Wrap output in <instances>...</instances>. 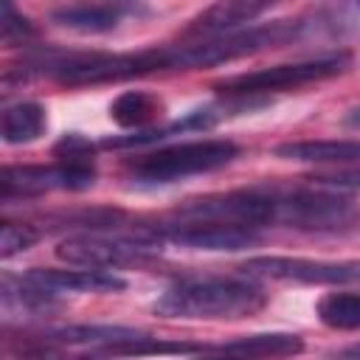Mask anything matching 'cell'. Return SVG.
Returning <instances> with one entry per match:
<instances>
[{
  "mask_svg": "<svg viewBox=\"0 0 360 360\" xmlns=\"http://www.w3.org/2000/svg\"><path fill=\"white\" fill-rule=\"evenodd\" d=\"M264 304L267 292L250 278L205 276L177 281L152 304V309L163 318L183 321H239L256 315Z\"/></svg>",
  "mask_w": 360,
  "mask_h": 360,
  "instance_id": "1",
  "label": "cell"
},
{
  "mask_svg": "<svg viewBox=\"0 0 360 360\" xmlns=\"http://www.w3.org/2000/svg\"><path fill=\"white\" fill-rule=\"evenodd\" d=\"M59 84H104L146 76L155 70H180L177 45L146 48L135 53H70L42 62Z\"/></svg>",
  "mask_w": 360,
  "mask_h": 360,
  "instance_id": "2",
  "label": "cell"
},
{
  "mask_svg": "<svg viewBox=\"0 0 360 360\" xmlns=\"http://www.w3.org/2000/svg\"><path fill=\"white\" fill-rule=\"evenodd\" d=\"M239 158V146L233 141H188L166 149H155L129 163V174L135 183H172L191 174H205L228 166Z\"/></svg>",
  "mask_w": 360,
  "mask_h": 360,
  "instance_id": "3",
  "label": "cell"
},
{
  "mask_svg": "<svg viewBox=\"0 0 360 360\" xmlns=\"http://www.w3.org/2000/svg\"><path fill=\"white\" fill-rule=\"evenodd\" d=\"M349 62H352V56L346 51H338V53H323V56L304 59V62H287V65H273V68H262V70H250V73H236V76L217 82L214 87L233 98H253V96L295 90V87H304L312 82L332 79V76L343 73L349 68Z\"/></svg>",
  "mask_w": 360,
  "mask_h": 360,
  "instance_id": "4",
  "label": "cell"
},
{
  "mask_svg": "<svg viewBox=\"0 0 360 360\" xmlns=\"http://www.w3.org/2000/svg\"><path fill=\"white\" fill-rule=\"evenodd\" d=\"M276 222L298 231H343L360 219L357 205L349 197L318 191V188H292L273 191Z\"/></svg>",
  "mask_w": 360,
  "mask_h": 360,
  "instance_id": "5",
  "label": "cell"
},
{
  "mask_svg": "<svg viewBox=\"0 0 360 360\" xmlns=\"http://www.w3.org/2000/svg\"><path fill=\"white\" fill-rule=\"evenodd\" d=\"M96 183L93 155L87 158H56L53 166H6L0 174L3 202L14 197H34L42 191H84Z\"/></svg>",
  "mask_w": 360,
  "mask_h": 360,
  "instance_id": "6",
  "label": "cell"
},
{
  "mask_svg": "<svg viewBox=\"0 0 360 360\" xmlns=\"http://www.w3.org/2000/svg\"><path fill=\"white\" fill-rule=\"evenodd\" d=\"M138 236L149 242H172L177 248L208 250V253H222V250L233 253L259 242L256 228L233 225V222H208V219H180L174 225L141 228Z\"/></svg>",
  "mask_w": 360,
  "mask_h": 360,
  "instance_id": "7",
  "label": "cell"
},
{
  "mask_svg": "<svg viewBox=\"0 0 360 360\" xmlns=\"http://www.w3.org/2000/svg\"><path fill=\"white\" fill-rule=\"evenodd\" d=\"M158 242L149 239H110V236H68L56 245V259L84 270H115L143 264L152 259Z\"/></svg>",
  "mask_w": 360,
  "mask_h": 360,
  "instance_id": "8",
  "label": "cell"
},
{
  "mask_svg": "<svg viewBox=\"0 0 360 360\" xmlns=\"http://www.w3.org/2000/svg\"><path fill=\"white\" fill-rule=\"evenodd\" d=\"M245 276L298 281V284H352L360 281V262H323L301 256H256L242 264Z\"/></svg>",
  "mask_w": 360,
  "mask_h": 360,
  "instance_id": "9",
  "label": "cell"
},
{
  "mask_svg": "<svg viewBox=\"0 0 360 360\" xmlns=\"http://www.w3.org/2000/svg\"><path fill=\"white\" fill-rule=\"evenodd\" d=\"M270 6L267 3H250V0H225V3H214L205 11H200L183 31V37H191L194 42L202 39H217V37H228L236 34L245 22H253L259 14H264Z\"/></svg>",
  "mask_w": 360,
  "mask_h": 360,
  "instance_id": "10",
  "label": "cell"
},
{
  "mask_svg": "<svg viewBox=\"0 0 360 360\" xmlns=\"http://www.w3.org/2000/svg\"><path fill=\"white\" fill-rule=\"evenodd\" d=\"M22 278L51 295L59 292H121L127 281L110 270H42L34 267L22 273Z\"/></svg>",
  "mask_w": 360,
  "mask_h": 360,
  "instance_id": "11",
  "label": "cell"
},
{
  "mask_svg": "<svg viewBox=\"0 0 360 360\" xmlns=\"http://www.w3.org/2000/svg\"><path fill=\"white\" fill-rule=\"evenodd\" d=\"M141 6L132 3H70L56 8L51 17L56 25L82 31V34H104L124 22V17L138 14Z\"/></svg>",
  "mask_w": 360,
  "mask_h": 360,
  "instance_id": "12",
  "label": "cell"
},
{
  "mask_svg": "<svg viewBox=\"0 0 360 360\" xmlns=\"http://www.w3.org/2000/svg\"><path fill=\"white\" fill-rule=\"evenodd\" d=\"M276 158L295 163H360V141H349V138L290 141L276 146Z\"/></svg>",
  "mask_w": 360,
  "mask_h": 360,
  "instance_id": "13",
  "label": "cell"
},
{
  "mask_svg": "<svg viewBox=\"0 0 360 360\" xmlns=\"http://www.w3.org/2000/svg\"><path fill=\"white\" fill-rule=\"evenodd\" d=\"M304 349V340L290 332H262V335H245L228 343H217L211 352L233 354L245 360H262V357H290Z\"/></svg>",
  "mask_w": 360,
  "mask_h": 360,
  "instance_id": "14",
  "label": "cell"
},
{
  "mask_svg": "<svg viewBox=\"0 0 360 360\" xmlns=\"http://www.w3.org/2000/svg\"><path fill=\"white\" fill-rule=\"evenodd\" d=\"M141 329H132V326H110V323H76V326H62V329H53L48 332L45 340L51 343H65V346H84L90 349V354L112 346V343H121L127 338H135Z\"/></svg>",
  "mask_w": 360,
  "mask_h": 360,
  "instance_id": "15",
  "label": "cell"
},
{
  "mask_svg": "<svg viewBox=\"0 0 360 360\" xmlns=\"http://www.w3.org/2000/svg\"><path fill=\"white\" fill-rule=\"evenodd\" d=\"M45 127H48V115L45 107L37 101H17L6 107L0 115V135L11 146L37 141L45 132Z\"/></svg>",
  "mask_w": 360,
  "mask_h": 360,
  "instance_id": "16",
  "label": "cell"
},
{
  "mask_svg": "<svg viewBox=\"0 0 360 360\" xmlns=\"http://www.w3.org/2000/svg\"><path fill=\"white\" fill-rule=\"evenodd\" d=\"M163 112V101L146 90H127L121 96H115V101L110 104V118L118 127L127 129H152V124L160 118Z\"/></svg>",
  "mask_w": 360,
  "mask_h": 360,
  "instance_id": "17",
  "label": "cell"
},
{
  "mask_svg": "<svg viewBox=\"0 0 360 360\" xmlns=\"http://www.w3.org/2000/svg\"><path fill=\"white\" fill-rule=\"evenodd\" d=\"M217 112L214 107H200V110H191L186 112L180 121L169 124V127H152V129H143L138 135H127V138H110L104 141V146H143V143H152V141H163V138H172V135H183V132H197V129H211L217 124Z\"/></svg>",
  "mask_w": 360,
  "mask_h": 360,
  "instance_id": "18",
  "label": "cell"
},
{
  "mask_svg": "<svg viewBox=\"0 0 360 360\" xmlns=\"http://www.w3.org/2000/svg\"><path fill=\"white\" fill-rule=\"evenodd\" d=\"M315 315L323 326L352 332L360 329V292H326L315 304Z\"/></svg>",
  "mask_w": 360,
  "mask_h": 360,
  "instance_id": "19",
  "label": "cell"
},
{
  "mask_svg": "<svg viewBox=\"0 0 360 360\" xmlns=\"http://www.w3.org/2000/svg\"><path fill=\"white\" fill-rule=\"evenodd\" d=\"M37 239H39V231L34 225H25V222H3V228H0V256L3 259H11V256L28 250Z\"/></svg>",
  "mask_w": 360,
  "mask_h": 360,
  "instance_id": "20",
  "label": "cell"
},
{
  "mask_svg": "<svg viewBox=\"0 0 360 360\" xmlns=\"http://www.w3.org/2000/svg\"><path fill=\"white\" fill-rule=\"evenodd\" d=\"M0 34H3V39L6 42H22L25 37H31L34 34V25L14 8V6H8V3H3V20H0Z\"/></svg>",
  "mask_w": 360,
  "mask_h": 360,
  "instance_id": "21",
  "label": "cell"
},
{
  "mask_svg": "<svg viewBox=\"0 0 360 360\" xmlns=\"http://www.w3.org/2000/svg\"><path fill=\"white\" fill-rule=\"evenodd\" d=\"M315 183L323 186V188H354V191H360V172L323 174V177H315Z\"/></svg>",
  "mask_w": 360,
  "mask_h": 360,
  "instance_id": "22",
  "label": "cell"
},
{
  "mask_svg": "<svg viewBox=\"0 0 360 360\" xmlns=\"http://www.w3.org/2000/svg\"><path fill=\"white\" fill-rule=\"evenodd\" d=\"M338 357H340V360H360V340L352 343V346H346V349H340Z\"/></svg>",
  "mask_w": 360,
  "mask_h": 360,
  "instance_id": "23",
  "label": "cell"
},
{
  "mask_svg": "<svg viewBox=\"0 0 360 360\" xmlns=\"http://www.w3.org/2000/svg\"><path fill=\"white\" fill-rule=\"evenodd\" d=\"M188 360H245V357H233V354H214V357H202V354H197V357H188Z\"/></svg>",
  "mask_w": 360,
  "mask_h": 360,
  "instance_id": "24",
  "label": "cell"
}]
</instances>
